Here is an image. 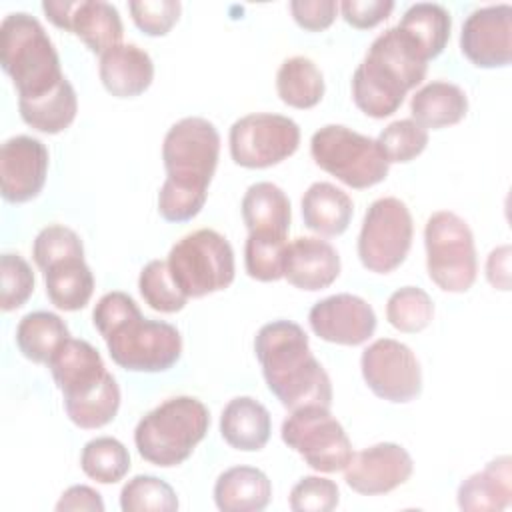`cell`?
<instances>
[{
  "label": "cell",
  "instance_id": "cell-37",
  "mask_svg": "<svg viewBox=\"0 0 512 512\" xmlns=\"http://www.w3.org/2000/svg\"><path fill=\"white\" fill-rule=\"evenodd\" d=\"M138 290L152 310L164 314L180 312L188 302V296L174 284L166 260H150L142 268Z\"/></svg>",
  "mask_w": 512,
  "mask_h": 512
},
{
  "label": "cell",
  "instance_id": "cell-19",
  "mask_svg": "<svg viewBox=\"0 0 512 512\" xmlns=\"http://www.w3.org/2000/svg\"><path fill=\"white\" fill-rule=\"evenodd\" d=\"M48 368L62 392L64 406L90 398L110 376L100 352L90 342L78 338H68L50 358Z\"/></svg>",
  "mask_w": 512,
  "mask_h": 512
},
{
  "label": "cell",
  "instance_id": "cell-4",
  "mask_svg": "<svg viewBox=\"0 0 512 512\" xmlns=\"http://www.w3.org/2000/svg\"><path fill=\"white\" fill-rule=\"evenodd\" d=\"M0 64L12 78L18 100L40 98L66 78L44 26L26 12H12L2 20Z\"/></svg>",
  "mask_w": 512,
  "mask_h": 512
},
{
  "label": "cell",
  "instance_id": "cell-39",
  "mask_svg": "<svg viewBox=\"0 0 512 512\" xmlns=\"http://www.w3.org/2000/svg\"><path fill=\"white\" fill-rule=\"evenodd\" d=\"M120 408V388L116 378L110 374L104 386L90 398L64 406L72 424L84 430H96L114 420Z\"/></svg>",
  "mask_w": 512,
  "mask_h": 512
},
{
  "label": "cell",
  "instance_id": "cell-28",
  "mask_svg": "<svg viewBox=\"0 0 512 512\" xmlns=\"http://www.w3.org/2000/svg\"><path fill=\"white\" fill-rule=\"evenodd\" d=\"M44 284L50 302L64 310H82L94 292V276L84 258H68L44 270Z\"/></svg>",
  "mask_w": 512,
  "mask_h": 512
},
{
  "label": "cell",
  "instance_id": "cell-30",
  "mask_svg": "<svg viewBox=\"0 0 512 512\" xmlns=\"http://www.w3.org/2000/svg\"><path fill=\"white\" fill-rule=\"evenodd\" d=\"M18 110L30 128L44 134H58L74 122L78 98L74 86L64 78L52 92L40 98L18 100Z\"/></svg>",
  "mask_w": 512,
  "mask_h": 512
},
{
  "label": "cell",
  "instance_id": "cell-2",
  "mask_svg": "<svg viewBox=\"0 0 512 512\" xmlns=\"http://www.w3.org/2000/svg\"><path fill=\"white\" fill-rule=\"evenodd\" d=\"M92 322L110 358L124 370L164 372L180 360L182 336L176 326L144 318L126 292L104 294L94 306Z\"/></svg>",
  "mask_w": 512,
  "mask_h": 512
},
{
  "label": "cell",
  "instance_id": "cell-14",
  "mask_svg": "<svg viewBox=\"0 0 512 512\" xmlns=\"http://www.w3.org/2000/svg\"><path fill=\"white\" fill-rule=\"evenodd\" d=\"M42 10L48 20L76 34L94 54L120 44L124 26L122 18L110 2L104 0H44Z\"/></svg>",
  "mask_w": 512,
  "mask_h": 512
},
{
  "label": "cell",
  "instance_id": "cell-23",
  "mask_svg": "<svg viewBox=\"0 0 512 512\" xmlns=\"http://www.w3.org/2000/svg\"><path fill=\"white\" fill-rule=\"evenodd\" d=\"M272 432L270 412L250 396L232 398L220 416V434L228 446L242 452H258Z\"/></svg>",
  "mask_w": 512,
  "mask_h": 512
},
{
  "label": "cell",
  "instance_id": "cell-22",
  "mask_svg": "<svg viewBox=\"0 0 512 512\" xmlns=\"http://www.w3.org/2000/svg\"><path fill=\"white\" fill-rule=\"evenodd\" d=\"M460 510L502 512L512 500V458L508 454L490 460L480 472L470 474L458 486Z\"/></svg>",
  "mask_w": 512,
  "mask_h": 512
},
{
  "label": "cell",
  "instance_id": "cell-42",
  "mask_svg": "<svg viewBox=\"0 0 512 512\" xmlns=\"http://www.w3.org/2000/svg\"><path fill=\"white\" fill-rule=\"evenodd\" d=\"M288 502L294 512H330L340 502V490L330 478L304 476L292 486Z\"/></svg>",
  "mask_w": 512,
  "mask_h": 512
},
{
  "label": "cell",
  "instance_id": "cell-5",
  "mask_svg": "<svg viewBox=\"0 0 512 512\" xmlns=\"http://www.w3.org/2000/svg\"><path fill=\"white\" fill-rule=\"evenodd\" d=\"M210 428L208 408L192 396H174L144 414L134 430L138 454L160 468L190 458Z\"/></svg>",
  "mask_w": 512,
  "mask_h": 512
},
{
  "label": "cell",
  "instance_id": "cell-1",
  "mask_svg": "<svg viewBox=\"0 0 512 512\" xmlns=\"http://www.w3.org/2000/svg\"><path fill=\"white\" fill-rule=\"evenodd\" d=\"M254 352L262 366L268 390L284 408L332 404V382L310 350L308 334L300 324L274 320L254 338Z\"/></svg>",
  "mask_w": 512,
  "mask_h": 512
},
{
  "label": "cell",
  "instance_id": "cell-6",
  "mask_svg": "<svg viewBox=\"0 0 512 512\" xmlns=\"http://www.w3.org/2000/svg\"><path fill=\"white\" fill-rule=\"evenodd\" d=\"M166 262L174 284L188 298L226 290L236 272L230 242L212 228H200L182 236L170 248Z\"/></svg>",
  "mask_w": 512,
  "mask_h": 512
},
{
  "label": "cell",
  "instance_id": "cell-45",
  "mask_svg": "<svg viewBox=\"0 0 512 512\" xmlns=\"http://www.w3.org/2000/svg\"><path fill=\"white\" fill-rule=\"evenodd\" d=\"M290 12L300 28L320 32L334 22L338 4L334 0H292Z\"/></svg>",
  "mask_w": 512,
  "mask_h": 512
},
{
  "label": "cell",
  "instance_id": "cell-47",
  "mask_svg": "<svg viewBox=\"0 0 512 512\" xmlns=\"http://www.w3.org/2000/svg\"><path fill=\"white\" fill-rule=\"evenodd\" d=\"M486 278L498 290L510 288V246L494 248L486 260Z\"/></svg>",
  "mask_w": 512,
  "mask_h": 512
},
{
  "label": "cell",
  "instance_id": "cell-26",
  "mask_svg": "<svg viewBox=\"0 0 512 512\" xmlns=\"http://www.w3.org/2000/svg\"><path fill=\"white\" fill-rule=\"evenodd\" d=\"M468 112L466 92L446 80H434L414 92L410 114L422 128L440 130L458 124Z\"/></svg>",
  "mask_w": 512,
  "mask_h": 512
},
{
  "label": "cell",
  "instance_id": "cell-12",
  "mask_svg": "<svg viewBox=\"0 0 512 512\" xmlns=\"http://www.w3.org/2000/svg\"><path fill=\"white\" fill-rule=\"evenodd\" d=\"M230 156L244 168H268L292 156L300 146L298 124L282 114L254 112L230 126Z\"/></svg>",
  "mask_w": 512,
  "mask_h": 512
},
{
  "label": "cell",
  "instance_id": "cell-29",
  "mask_svg": "<svg viewBox=\"0 0 512 512\" xmlns=\"http://www.w3.org/2000/svg\"><path fill=\"white\" fill-rule=\"evenodd\" d=\"M70 338L66 322L46 310L26 314L16 328V344L24 358L36 364H48L56 350Z\"/></svg>",
  "mask_w": 512,
  "mask_h": 512
},
{
  "label": "cell",
  "instance_id": "cell-13",
  "mask_svg": "<svg viewBox=\"0 0 512 512\" xmlns=\"http://www.w3.org/2000/svg\"><path fill=\"white\" fill-rule=\"evenodd\" d=\"M362 378L382 400L406 404L422 390V370L414 352L394 338L374 340L360 358Z\"/></svg>",
  "mask_w": 512,
  "mask_h": 512
},
{
  "label": "cell",
  "instance_id": "cell-9",
  "mask_svg": "<svg viewBox=\"0 0 512 512\" xmlns=\"http://www.w3.org/2000/svg\"><path fill=\"white\" fill-rule=\"evenodd\" d=\"M220 156V134L216 126L200 116H186L172 124L162 142L166 180L208 194Z\"/></svg>",
  "mask_w": 512,
  "mask_h": 512
},
{
  "label": "cell",
  "instance_id": "cell-34",
  "mask_svg": "<svg viewBox=\"0 0 512 512\" xmlns=\"http://www.w3.org/2000/svg\"><path fill=\"white\" fill-rule=\"evenodd\" d=\"M286 236L274 232H250L244 244V266L250 278L276 282L284 278Z\"/></svg>",
  "mask_w": 512,
  "mask_h": 512
},
{
  "label": "cell",
  "instance_id": "cell-40",
  "mask_svg": "<svg viewBox=\"0 0 512 512\" xmlns=\"http://www.w3.org/2000/svg\"><path fill=\"white\" fill-rule=\"evenodd\" d=\"M32 256L38 268L44 272L56 262L68 258H84V244L72 228L62 224H50L36 234L32 244Z\"/></svg>",
  "mask_w": 512,
  "mask_h": 512
},
{
  "label": "cell",
  "instance_id": "cell-25",
  "mask_svg": "<svg viewBox=\"0 0 512 512\" xmlns=\"http://www.w3.org/2000/svg\"><path fill=\"white\" fill-rule=\"evenodd\" d=\"M352 198L330 182H314L302 196L304 226L320 236H340L352 220Z\"/></svg>",
  "mask_w": 512,
  "mask_h": 512
},
{
  "label": "cell",
  "instance_id": "cell-43",
  "mask_svg": "<svg viewBox=\"0 0 512 512\" xmlns=\"http://www.w3.org/2000/svg\"><path fill=\"white\" fill-rule=\"evenodd\" d=\"M134 24L148 36H164L180 18L178 0H134L128 4Z\"/></svg>",
  "mask_w": 512,
  "mask_h": 512
},
{
  "label": "cell",
  "instance_id": "cell-46",
  "mask_svg": "<svg viewBox=\"0 0 512 512\" xmlns=\"http://www.w3.org/2000/svg\"><path fill=\"white\" fill-rule=\"evenodd\" d=\"M58 512H104V500L98 490L86 486V484H76L70 486L68 490L62 492L60 500L56 502Z\"/></svg>",
  "mask_w": 512,
  "mask_h": 512
},
{
  "label": "cell",
  "instance_id": "cell-21",
  "mask_svg": "<svg viewBox=\"0 0 512 512\" xmlns=\"http://www.w3.org/2000/svg\"><path fill=\"white\" fill-rule=\"evenodd\" d=\"M104 88L116 98L144 94L154 80V62L136 44H118L100 56L98 66Z\"/></svg>",
  "mask_w": 512,
  "mask_h": 512
},
{
  "label": "cell",
  "instance_id": "cell-20",
  "mask_svg": "<svg viewBox=\"0 0 512 512\" xmlns=\"http://www.w3.org/2000/svg\"><path fill=\"white\" fill-rule=\"evenodd\" d=\"M340 274V256L334 246L320 238L300 236L286 246L284 278L300 290L328 288Z\"/></svg>",
  "mask_w": 512,
  "mask_h": 512
},
{
  "label": "cell",
  "instance_id": "cell-41",
  "mask_svg": "<svg viewBox=\"0 0 512 512\" xmlns=\"http://www.w3.org/2000/svg\"><path fill=\"white\" fill-rule=\"evenodd\" d=\"M34 292V272L20 254H2L0 258V306L4 312L26 304Z\"/></svg>",
  "mask_w": 512,
  "mask_h": 512
},
{
  "label": "cell",
  "instance_id": "cell-38",
  "mask_svg": "<svg viewBox=\"0 0 512 512\" xmlns=\"http://www.w3.org/2000/svg\"><path fill=\"white\" fill-rule=\"evenodd\" d=\"M388 164L410 162L428 146V130L416 124L412 118L390 122L376 138Z\"/></svg>",
  "mask_w": 512,
  "mask_h": 512
},
{
  "label": "cell",
  "instance_id": "cell-15",
  "mask_svg": "<svg viewBox=\"0 0 512 512\" xmlns=\"http://www.w3.org/2000/svg\"><path fill=\"white\" fill-rule=\"evenodd\" d=\"M462 54L478 68H502L512 60V6L492 4L474 10L462 24Z\"/></svg>",
  "mask_w": 512,
  "mask_h": 512
},
{
  "label": "cell",
  "instance_id": "cell-8",
  "mask_svg": "<svg viewBox=\"0 0 512 512\" xmlns=\"http://www.w3.org/2000/svg\"><path fill=\"white\" fill-rule=\"evenodd\" d=\"M426 270L444 292H466L478 274L474 236L466 220L450 210L434 212L424 226Z\"/></svg>",
  "mask_w": 512,
  "mask_h": 512
},
{
  "label": "cell",
  "instance_id": "cell-3",
  "mask_svg": "<svg viewBox=\"0 0 512 512\" xmlns=\"http://www.w3.org/2000/svg\"><path fill=\"white\" fill-rule=\"evenodd\" d=\"M426 68L428 60L416 42L398 26L388 28L374 38L352 74L354 104L370 118H386L424 80Z\"/></svg>",
  "mask_w": 512,
  "mask_h": 512
},
{
  "label": "cell",
  "instance_id": "cell-24",
  "mask_svg": "<svg viewBox=\"0 0 512 512\" xmlns=\"http://www.w3.org/2000/svg\"><path fill=\"white\" fill-rule=\"evenodd\" d=\"M270 498V478L254 466H232L214 484V502L222 512H260Z\"/></svg>",
  "mask_w": 512,
  "mask_h": 512
},
{
  "label": "cell",
  "instance_id": "cell-44",
  "mask_svg": "<svg viewBox=\"0 0 512 512\" xmlns=\"http://www.w3.org/2000/svg\"><path fill=\"white\" fill-rule=\"evenodd\" d=\"M342 18L358 28V30H368L380 24L390 16L394 10L392 0H344L338 4Z\"/></svg>",
  "mask_w": 512,
  "mask_h": 512
},
{
  "label": "cell",
  "instance_id": "cell-31",
  "mask_svg": "<svg viewBox=\"0 0 512 512\" xmlns=\"http://www.w3.org/2000/svg\"><path fill=\"white\" fill-rule=\"evenodd\" d=\"M398 28L416 42L426 60H432L442 54L450 40L452 16L442 4L418 2L404 12Z\"/></svg>",
  "mask_w": 512,
  "mask_h": 512
},
{
  "label": "cell",
  "instance_id": "cell-11",
  "mask_svg": "<svg viewBox=\"0 0 512 512\" xmlns=\"http://www.w3.org/2000/svg\"><path fill=\"white\" fill-rule=\"evenodd\" d=\"M282 440L318 472L344 470L352 458V444L342 424L326 406L292 410L282 422Z\"/></svg>",
  "mask_w": 512,
  "mask_h": 512
},
{
  "label": "cell",
  "instance_id": "cell-17",
  "mask_svg": "<svg viewBox=\"0 0 512 512\" xmlns=\"http://www.w3.org/2000/svg\"><path fill=\"white\" fill-rule=\"evenodd\" d=\"M312 332L332 344L358 346L376 330L374 308L356 294H334L316 302L308 312Z\"/></svg>",
  "mask_w": 512,
  "mask_h": 512
},
{
  "label": "cell",
  "instance_id": "cell-35",
  "mask_svg": "<svg viewBox=\"0 0 512 512\" xmlns=\"http://www.w3.org/2000/svg\"><path fill=\"white\" fill-rule=\"evenodd\" d=\"M434 318V304L428 292L418 286L394 290L386 302V320L392 328L414 334L428 328Z\"/></svg>",
  "mask_w": 512,
  "mask_h": 512
},
{
  "label": "cell",
  "instance_id": "cell-33",
  "mask_svg": "<svg viewBox=\"0 0 512 512\" xmlns=\"http://www.w3.org/2000/svg\"><path fill=\"white\" fill-rule=\"evenodd\" d=\"M80 468L88 478L100 484H114L130 470L128 448L112 436L92 438L82 448Z\"/></svg>",
  "mask_w": 512,
  "mask_h": 512
},
{
  "label": "cell",
  "instance_id": "cell-7",
  "mask_svg": "<svg viewBox=\"0 0 512 512\" xmlns=\"http://www.w3.org/2000/svg\"><path fill=\"white\" fill-rule=\"evenodd\" d=\"M310 154L328 174L350 188L364 190L388 176V160L378 142L342 124H326L312 134Z\"/></svg>",
  "mask_w": 512,
  "mask_h": 512
},
{
  "label": "cell",
  "instance_id": "cell-32",
  "mask_svg": "<svg viewBox=\"0 0 512 512\" xmlns=\"http://www.w3.org/2000/svg\"><path fill=\"white\" fill-rule=\"evenodd\" d=\"M276 92L292 108H314L324 96V76L310 58L292 56L276 72Z\"/></svg>",
  "mask_w": 512,
  "mask_h": 512
},
{
  "label": "cell",
  "instance_id": "cell-10",
  "mask_svg": "<svg viewBox=\"0 0 512 512\" xmlns=\"http://www.w3.org/2000/svg\"><path fill=\"white\" fill-rule=\"evenodd\" d=\"M412 236L414 224L408 206L394 196L378 198L364 214L358 234V258L366 270L388 274L406 260Z\"/></svg>",
  "mask_w": 512,
  "mask_h": 512
},
{
  "label": "cell",
  "instance_id": "cell-18",
  "mask_svg": "<svg viewBox=\"0 0 512 512\" xmlns=\"http://www.w3.org/2000/svg\"><path fill=\"white\" fill-rule=\"evenodd\" d=\"M48 150L32 136L8 138L0 148V190L4 200L22 204L36 198L46 182Z\"/></svg>",
  "mask_w": 512,
  "mask_h": 512
},
{
  "label": "cell",
  "instance_id": "cell-27",
  "mask_svg": "<svg viewBox=\"0 0 512 512\" xmlns=\"http://www.w3.org/2000/svg\"><path fill=\"white\" fill-rule=\"evenodd\" d=\"M242 220L248 232L288 234L290 230V200L284 190L272 182H256L242 196Z\"/></svg>",
  "mask_w": 512,
  "mask_h": 512
},
{
  "label": "cell",
  "instance_id": "cell-36",
  "mask_svg": "<svg viewBox=\"0 0 512 512\" xmlns=\"http://www.w3.org/2000/svg\"><path fill=\"white\" fill-rule=\"evenodd\" d=\"M120 508L124 512H174L178 510V496L162 478L138 474L122 486Z\"/></svg>",
  "mask_w": 512,
  "mask_h": 512
},
{
  "label": "cell",
  "instance_id": "cell-16",
  "mask_svg": "<svg viewBox=\"0 0 512 512\" xmlns=\"http://www.w3.org/2000/svg\"><path fill=\"white\" fill-rule=\"evenodd\" d=\"M414 470L412 456L394 442H380L352 454L344 468L346 484L362 496L388 494L402 486Z\"/></svg>",
  "mask_w": 512,
  "mask_h": 512
}]
</instances>
